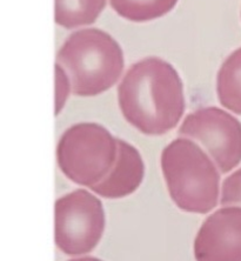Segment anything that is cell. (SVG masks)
<instances>
[{
    "mask_svg": "<svg viewBox=\"0 0 241 261\" xmlns=\"http://www.w3.org/2000/svg\"><path fill=\"white\" fill-rule=\"evenodd\" d=\"M118 101L126 120L146 136L170 132L185 111L180 76L159 58H146L129 67L118 87Z\"/></svg>",
    "mask_w": 241,
    "mask_h": 261,
    "instance_id": "cell-1",
    "label": "cell"
},
{
    "mask_svg": "<svg viewBox=\"0 0 241 261\" xmlns=\"http://www.w3.org/2000/svg\"><path fill=\"white\" fill-rule=\"evenodd\" d=\"M162 170L172 200L190 213L205 214L217 206L220 174L200 146L179 138L162 153Z\"/></svg>",
    "mask_w": 241,
    "mask_h": 261,
    "instance_id": "cell-2",
    "label": "cell"
},
{
    "mask_svg": "<svg viewBox=\"0 0 241 261\" xmlns=\"http://www.w3.org/2000/svg\"><path fill=\"white\" fill-rule=\"evenodd\" d=\"M57 60L71 79L72 92L93 97L110 90L124 70L119 44L101 30L86 29L71 34Z\"/></svg>",
    "mask_w": 241,
    "mask_h": 261,
    "instance_id": "cell-3",
    "label": "cell"
},
{
    "mask_svg": "<svg viewBox=\"0 0 241 261\" xmlns=\"http://www.w3.org/2000/svg\"><path fill=\"white\" fill-rule=\"evenodd\" d=\"M118 155V141L101 125L82 122L61 136L57 159L63 173L86 187L98 185L110 173Z\"/></svg>",
    "mask_w": 241,
    "mask_h": 261,
    "instance_id": "cell-4",
    "label": "cell"
},
{
    "mask_svg": "<svg viewBox=\"0 0 241 261\" xmlns=\"http://www.w3.org/2000/svg\"><path fill=\"white\" fill-rule=\"evenodd\" d=\"M104 229V208L89 191L76 190L56 201L55 240L65 254L91 252L100 241Z\"/></svg>",
    "mask_w": 241,
    "mask_h": 261,
    "instance_id": "cell-5",
    "label": "cell"
},
{
    "mask_svg": "<svg viewBox=\"0 0 241 261\" xmlns=\"http://www.w3.org/2000/svg\"><path fill=\"white\" fill-rule=\"evenodd\" d=\"M179 134L198 141L221 173H227L240 164L241 122L226 111L217 107L198 110L185 118Z\"/></svg>",
    "mask_w": 241,
    "mask_h": 261,
    "instance_id": "cell-6",
    "label": "cell"
},
{
    "mask_svg": "<svg viewBox=\"0 0 241 261\" xmlns=\"http://www.w3.org/2000/svg\"><path fill=\"white\" fill-rule=\"evenodd\" d=\"M197 261H241V206H224L211 214L194 240Z\"/></svg>",
    "mask_w": 241,
    "mask_h": 261,
    "instance_id": "cell-7",
    "label": "cell"
},
{
    "mask_svg": "<svg viewBox=\"0 0 241 261\" xmlns=\"http://www.w3.org/2000/svg\"><path fill=\"white\" fill-rule=\"evenodd\" d=\"M118 141V155L112 170L98 185L92 187L94 193L107 199L127 197L137 191L144 179L145 166L140 153L124 140Z\"/></svg>",
    "mask_w": 241,
    "mask_h": 261,
    "instance_id": "cell-8",
    "label": "cell"
},
{
    "mask_svg": "<svg viewBox=\"0 0 241 261\" xmlns=\"http://www.w3.org/2000/svg\"><path fill=\"white\" fill-rule=\"evenodd\" d=\"M217 92L221 105L233 113L241 114V47L221 65Z\"/></svg>",
    "mask_w": 241,
    "mask_h": 261,
    "instance_id": "cell-9",
    "label": "cell"
},
{
    "mask_svg": "<svg viewBox=\"0 0 241 261\" xmlns=\"http://www.w3.org/2000/svg\"><path fill=\"white\" fill-rule=\"evenodd\" d=\"M105 5L106 0H55V20L65 29L93 24Z\"/></svg>",
    "mask_w": 241,
    "mask_h": 261,
    "instance_id": "cell-10",
    "label": "cell"
},
{
    "mask_svg": "<svg viewBox=\"0 0 241 261\" xmlns=\"http://www.w3.org/2000/svg\"><path fill=\"white\" fill-rule=\"evenodd\" d=\"M120 17L136 22L154 20L167 14L178 0H110Z\"/></svg>",
    "mask_w": 241,
    "mask_h": 261,
    "instance_id": "cell-11",
    "label": "cell"
},
{
    "mask_svg": "<svg viewBox=\"0 0 241 261\" xmlns=\"http://www.w3.org/2000/svg\"><path fill=\"white\" fill-rule=\"evenodd\" d=\"M220 203L223 206H241V168L224 181Z\"/></svg>",
    "mask_w": 241,
    "mask_h": 261,
    "instance_id": "cell-12",
    "label": "cell"
},
{
    "mask_svg": "<svg viewBox=\"0 0 241 261\" xmlns=\"http://www.w3.org/2000/svg\"><path fill=\"white\" fill-rule=\"evenodd\" d=\"M71 91L72 84L70 76L59 64H56V114L63 110Z\"/></svg>",
    "mask_w": 241,
    "mask_h": 261,
    "instance_id": "cell-13",
    "label": "cell"
},
{
    "mask_svg": "<svg viewBox=\"0 0 241 261\" xmlns=\"http://www.w3.org/2000/svg\"><path fill=\"white\" fill-rule=\"evenodd\" d=\"M70 261H101L97 258H92V256H85V258H78V259H72Z\"/></svg>",
    "mask_w": 241,
    "mask_h": 261,
    "instance_id": "cell-14",
    "label": "cell"
}]
</instances>
